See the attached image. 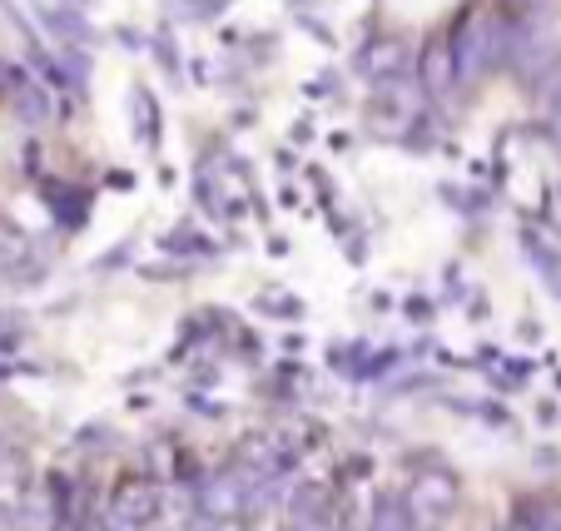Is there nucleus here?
I'll list each match as a JSON object with an SVG mask.
<instances>
[{
	"instance_id": "obj_2",
	"label": "nucleus",
	"mask_w": 561,
	"mask_h": 531,
	"mask_svg": "<svg viewBox=\"0 0 561 531\" xmlns=\"http://www.w3.org/2000/svg\"><path fill=\"white\" fill-rule=\"evenodd\" d=\"M502 50H507V31H502V21H492V15H477V21L462 25V41L453 45L457 74H482Z\"/></svg>"
},
{
	"instance_id": "obj_4",
	"label": "nucleus",
	"mask_w": 561,
	"mask_h": 531,
	"mask_svg": "<svg viewBox=\"0 0 561 531\" xmlns=\"http://www.w3.org/2000/svg\"><path fill=\"white\" fill-rule=\"evenodd\" d=\"M423 74H427V90H453V80H462V74H457V55L447 50V45H433V50H427Z\"/></svg>"
},
{
	"instance_id": "obj_3",
	"label": "nucleus",
	"mask_w": 561,
	"mask_h": 531,
	"mask_svg": "<svg viewBox=\"0 0 561 531\" xmlns=\"http://www.w3.org/2000/svg\"><path fill=\"white\" fill-rule=\"evenodd\" d=\"M403 501H408V511H413L417 527L427 531V527H437V521L457 507V482L443 477V472H427V477H417L413 487H408Z\"/></svg>"
},
{
	"instance_id": "obj_6",
	"label": "nucleus",
	"mask_w": 561,
	"mask_h": 531,
	"mask_svg": "<svg viewBox=\"0 0 561 531\" xmlns=\"http://www.w3.org/2000/svg\"><path fill=\"white\" fill-rule=\"evenodd\" d=\"M21 105H25V119H31V125L45 119V100L35 95V85H21Z\"/></svg>"
},
{
	"instance_id": "obj_7",
	"label": "nucleus",
	"mask_w": 561,
	"mask_h": 531,
	"mask_svg": "<svg viewBox=\"0 0 561 531\" xmlns=\"http://www.w3.org/2000/svg\"><path fill=\"white\" fill-rule=\"evenodd\" d=\"M194 531H244V521H214V517H204Z\"/></svg>"
},
{
	"instance_id": "obj_5",
	"label": "nucleus",
	"mask_w": 561,
	"mask_h": 531,
	"mask_svg": "<svg viewBox=\"0 0 561 531\" xmlns=\"http://www.w3.org/2000/svg\"><path fill=\"white\" fill-rule=\"evenodd\" d=\"M373 531H423V527L413 521V511H408L403 497H382L378 501V527Z\"/></svg>"
},
{
	"instance_id": "obj_1",
	"label": "nucleus",
	"mask_w": 561,
	"mask_h": 531,
	"mask_svg": "<svg viewBox=\"0 0 561 531\" xmlns=\"http://www.w3.org/2000/svg\"><path fill=\"white\" fill-rule=\"evenodd\" d=\"M159 517V487L154 482H125L110 497V511L100 521V531H149Z\"/></svg>"
},
{
	"instance_id": "obj_8",
	"label": "nucleus",
	"mask_w": 561,
	"mask_h": 531,
	"mask_svg": "<svg viewBox=\"0 0 561 531\" xmlns=\"http://www.w3.org/2000/svg\"><path fill=\"white\" fill-rule=\"evenodd\" d=\"M5 90H11V65L0 60V95H5Z\"/></svg>"
}]
</instances>
